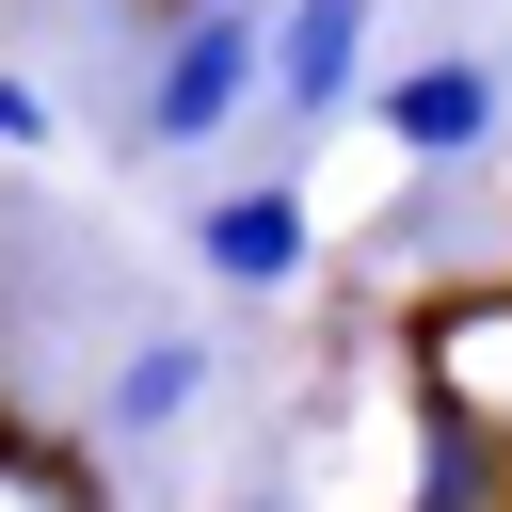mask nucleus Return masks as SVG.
I'll return each mask as SVG.
<instances>
[{"label": "nucleus", "instance_id": "obj_1", "mask_svg": "<svg viewBox=\"0 0 512 512\" xmlns=\"http://www.w3.org/2000/svg\"><path fill=\"white\" fill-rule=\"evenodd\" d=\"M256 112V0H176L128 80V160H192Z\"/></svg>", "mask_w": 512, "mask_h": 512}, {"label": "nucleus", "instance_id": "obj_2", "mask_svg": "<svg viewBox=\"0 0 512 512\" xmlns=\"http://www.w3.org/2000/svg\"><path fill=\"white\" fill-rule=\"evenodd\" d=\"M368 128L416 160V176H448V160H480L496 128H512V80L480 64V48H432V64H384L368 80Z\"/></svg>", "mask_w": 512, "mask_h": 512}, {"label": "nucleus", "instance_id": "obj_3", "mask_svg": "<svg viewBox=\"0 0 512 512\" xmlns=\"http://www.w3.org/2000/svg\"><path fill=\"white\" fill-rule=\"evenodd\" d=\"M368 16H384V0H288V16H256V96H272L288 144L368 96Z\"/></svg>", "mask_w": 512, "mask_h": 512}, {"label": "nucleus", "instance_id": "obj_4", "mask_svg": "<svg viewBox=\"0 0 512 512\" xmlns=\"http://www.w3.org/2000/svg\"><path fill=\"white\" fill-rule=\"evenodd\" d=\"M416 400H448L496 464H512V288H464V304H432V336H416Z\"/></svg>", "mask_w": 512, "mask_h": 512}, {"label": "nucleus", "instance_id": "obj_5", "mask_svg": "<svg viewBox=\"0 0 512 512\" xmlns=\"http://www.w3.org/2000/svg\"><path fill=\"white\" fill-rule=\"evenodd\" d=\"M192 256H208L224 288H304V272H320V208H304V176L208 192V208H192Z\"/></svg>", "mask_w": 512, "mask_h": 512}, {"label": "nucleus", "instance_id": "obj_6", "mask_svg": "<svg viewBox=\"0 0 512 512\" xmlns=\"http://www.w3.org/2000/svg\"><path fill=\"white\" fill-rule=\"evenodd\" d=\"M192 400H208V336L144 320V336L112 352V432H192Z\"/></svg>", "mask_w": 512, "mask_h": 512}, {"label": "nucleus", "instance_id": "obj_7", "mask_svg": "<svg viewBox=\"0 0 512 512\" xmlns=\"http://www.w3.org/2000/svg\"><path fill=\"white\" fill-rule=\"evenodd\" d=\"M416 512H512V464H496L448 400H416Z\"/></svg>", "mask_w": 512, "mask_h": 512}, {"label": "nucleus", "instance_id": "obj_8", "mask_svg": "<svg viewBox=\"0 0 512 512\" xmlns=\"http://www.w3.org/2000/svg\"><path fill=\"white\" fill-rule=\"evenodd\" d=\"M48 128H64V112H48V80H32V64H0V144H16V160H32V144H48Z\"/></svg>", "mask_w": 512, "mask_h": 512}]
</instances>
